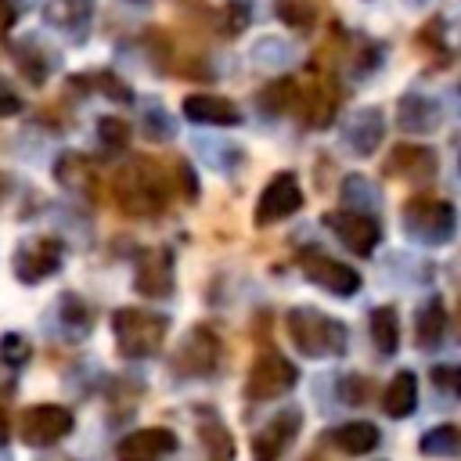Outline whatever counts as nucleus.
<instances>
[{"mask_svg": "<svg viewBox=\"0 0 461 461\" xmlns=\"http://www.w3.org/2000/svg\"><path fill=\"white\" fill-rule=\"evenodd\" d=\"M285 324H288V335H292V342H295V349L303 357L324 360V357H342L346 353V342H349L346 324L328 317V313H321V310H313V306L288 310Z\"/></svg>", "mask_w": 461, "mask_h": 461, "instance_id": "f257e3e1", "label": "nucleus"}, {"mask_svg": "<svg viewBox=\"0 0 461 461\" xmlns=\"http://www.w3.org/2000/svg\"><path fill=\"white\" fill-rule=\"evenodd\" d=\"M115 202L130 216H155L166 205V184L151 158H133L115 176Z\"/></svg>", "mask_w": 461, "mask_h": 461, "instance_id": "f03ea898", "label": "nucleus"}, {"mask_svg": "<svg viewBox=\"0 0 461 461\" xmlns=\"http://www.w3.org/2000/svg\"><path fill=\"white\" fill-rule=\"evenodd\" d=\"M166 331H169V321H166L162 313H151V310H140V306H122V310H115V317H112L115 346H119V353L130 357V360H140V357L158 353Z\"/></svg>", "mask_w": 461, "mask_h": 461, "instance_id": "7ed1b4c3", "label": "nucleus"}, {"mask_svg": "<svg viewBox=\"0 0 461 461\" xmlns=\"http://www.w3.org/2000/svg\"><path fill=\"white\" fill-rule=\"evenodd\" d=\"M400 220H403V230L421 245H443L454 238V227H457V212L443 198H411Z\"/></svg>", "mask_w": 461, "mask_h": 461, "instance_id": "20e7f679", "label": "nucleus"}, {"mask_svg": "<svg viewBox=\"0 0 461 461\" xmlns=\"http://www.w3.org/2000/svg\"><path fill=\"white\" fill-rule=\"evenodd\" d=\"M295 382H299V371H295V364H292L288 357H281V353H263V357H256V364L249 367L245 400H252V403L277 400V396H285Z\"/></svg>", "mask_w": 461, "mask_h": 461, "instance_id": "39448f33", "label": "nucleus"}, {"mask_svg": "<svg viewBox=\"0 0 461 461\" xmlns=\"http://www.w3.org/2000/svg\"><path fill=\"white\" fill-rule=\"evenodd\" d=\"M72 425H76V418H72L68 407H61V403H36V407L22 411L18 436L29 447H54L58 439H65L72 432Z\"/></svg>", "mask_w": 461, "mask_h": 461, "instance_id": "423d86ee", "label": "nucleus"}, {"mask_svg": "<svg viewBox=\"0 0 461 461\" xmlns=\"http://www.w3.org/2000/svg\"><path fill=\"white\" fill-rule=\"evenodd\" d=\"M299 270H303L306 281H313L317 288H324V292H331V295H342V299L360 288V274H357L349 263L331 259V256L321 252V249H303V252H299Z\"/></svg>", "mask_w": 461, "mask_h": 461, "instance_id": "0eeeda50", "label": "nucleus"}, {"mask_svg": "<svg viewBox=\"0 0 461 461\" xmlns=\"http://www.w3.org/2000/svg\"><path fill=\"white\" fill-rule=\"evenodd\" d=\"M216 360H220V339L209 328H202V324L191 328L180 339L176 353H173V367L184 378H205V375H212Z\"/></svg>", "mask_w": 461, "mask_h": 461, "instance_id": "6e6552de", "label": "nucleus"}, {"mask_svg": "<svg viewBox=\"0 0 461 461\" xmlns=\"http://www.w3.org/2000/svg\"><path fill=\"white\" fill-rule=\"evenodd\" d=\"M14 277L22 285H36L61 267V241L58 238H25L14 252Z\"/></svg>", "mask_w": 461, "mask_h": 461, "instance_id": "1a4fd4ad", "label": "nucleus"}, {"mask_svg": "<svg viewBox=\"0 0 461 461\" xmlns=\"http://www.w3.org/2000/svg\"><path fill=\"white\" fill-rule=\"evenodd\" d=\"M299 205H303V187H299L295 173L285 169V173H277V176L263 187V194H259V202H256V227L281 223V220L292 216Z\"/></svg>", "mask_w": 461, "mask_h": 461, "instance_id": "9d476101", "label": "nucleus"}, {"mask_svg": "<svg viewBox=\"0 0 461 461\" xmlns=\"http://www.w3.org/2000/svg\"><path fill=\"white\" fill-rule=\"evenodd\" d=\"M133 288L140 295H151V299H166L173 292V256L169 249H140L137 252V263H133Z\"/></svg>", "mask_w": 461, "mask_h": 461, "instance_id": "9b49d317", "label": "nucleus"}, {"mask_svg": "<svg viewBox=\"0 0 461 461\" xmlns=\"http://www.w3.org/2000/svg\"><path fill=\"white\" fill-rule=\"evenodd\" d=\"M299 425H303V414H299L295 407L277 411V414L252 436V461H277V457L292 447Z\"/></svg>", "mask_w": 461, "mask_h": 461, "instance_id": "f8f14e48", "label": "nucleus"}, {"mask_svg": "<svg viewBox=\"0 0 461 461\" xmlns=\"http://www.w3.org/2000/svg\"><path fill=\"white\" fill-rule=\"evenodd\" d=\"M324 223L335 230V238H339L353 256H371L375 245H378V238H382L378 223H375L367 212H346V209H339V212H328Z\"/></svg>", "mask_w": 461, "mask_h": 461, "instance_id": "ddd939ff", "label": "nucleus"}, {"mask_svg": "<svg viewBox=\"0 0 461 461\" xmlns=\"http://www.w3.org/2000/svg\"><path fill=\"white\" fill-rule=\"evenodd\" d=\"M176 450V436L169 429H133L115 443V461H158Z\"/></svg>", "mask_w": 461, "mask_h": 461, "instance_id": "4468645a", "label": "nucleus"}, {"mask_svg": "<svg viewBox=\"0 0 461 461\" xmlns=\"http://www.w3.org/2000/svg\"><path fill=\"white\" fill-rule=\"evenodd\" d=\"M180 108L191 122H205V126H238L241 122L238 104L227 97H216V94H187Z\"/></svg>", "mask_w": 461, "mask_h": 461, "instance_id": "2eb2a0df", "label": "nucleus"}, {"mask_svg": "<svg viewBox=\"0 0 461 461\" xmlns=\"http://www.w3.org/2000/svg\"><path fill=\"white\" fill-rule=\"evenodd\" d=\"M54 176L65 191H72L76 198H94L97 194V173H94V162L79 151H65L58 162H54Z\"/></svg>", "mask_w": 461, "mask_h": 461, "instance_id": "dca6fc26", "label": "nucleus"}, {"mask_svg": "<svg viewBox=\"0 0 461 461\" xmlns=\"http://www.w3.org/2000/svg\"><path fill=\"white\" fill-rule=\"evenodd\" d=\"M385 173L389 176H432L436 173V155L425 144H396L385 158Z\"/></svg>", "mask_w": 461, "mask_h": 461, "instance_id": "f3484780", "label": "nucleus"}, {"mask_svg": "<svg viewBox=\"0 0 461 461\" xmlns=\"http://www.w3.org/2000/svg\"><path fill=\"white\" fill-rule=\"evenodd\" d=\"M382 133H385L382 112H378V108H360V112L349 119V126H346V144H349V151H357V155H371V151L382 144Z\"/></svg>", "mask_w": 461, "mask_h": 461, "instance_id": "a211bd4d", "label": "nucleus"}, {"mask_svg": "<svg viewBox=\"0 0 461 461\" xmlns=\"http://www.w3.org/2000/svg\"><path fill=\"white\" fill-rule=\"evenodd\" d=\"M396 122L407 130V133H429L439 126V108L436 101L429 97H418V94H407L396 108Z\"/></svg>", "mask_w": 461, "mask_h": 461, "instance_id": "6ab92c4d", "label": "nucleus"}, {"mask_svg": "<svg viewBox=\"0 0 461 461\" xmlns=\"http://www.w3.org/2000/svg\"><path fill=\"white\" fill-rule=\"evenodd\" d=\"M414 407H418V378H414V371H396L393 382L385 385L382 411L389 418H407Z\"/></svg>", "mask_w": 461, "mask_h": 461, "instance_id": "aec40b11", "label": "nucleus"}, {"mask_svg": "<svg viewBox=\"0 0 461 461\" xmlns=\"http://www.w3.org/2000/svg\"><path fill=\"white\" fill-rule=\"evenodd\" d=\"M447 335V306L443 299H429L414 317V342L421 349H436Z\"/></svg>", "mask_w": 461, "mask_h": 461, "instance_id": "412c9836", "label": "nucleus"}, {"mask_svg": "<svg viewBox=\"0 0 461 461\" xmlns=\"http://www.w3.org/2000/svg\"><path fill=\"white\" fill-rule=\"evenodd\" d=\"M90 7H94L90 0H47L43 18H47L50 25L72 32V36H83V29H86V22H90Z\"/></svg>", "mask_w": 461, "mask_h": 461, "instance_id": "4be33fe9", "label": "nucleus"}, {"mask_svg": "<svg viewBox=\"0 0 461 461\" xmlns=\"http://www.w3.org/2000/svg\"><path fill=\"white\" fill-rule=\"evenodd\" d=\"M198 439H202L209 461H234V439H230L227 425H223L216 414H202V421H198Z\"/></svg>", "mask_w": 461, "mask_h": 461, "instance_id": "5701e85b", "label": "nucleus"}, {"mask_svg": "<svg viewBox=\"0 0 461 461\" xmlns=\"http://www.w3.org/2000/svg\"><path fill=\"white\" fill-rule=\"evenodd\" d=\"M378 429L371 425V421H346V425H339L335 432H331V443L342 450V454H367V450H375L378 447Z\"/></svg>", "mask_w": 461, "mask_h": 461, "instance_id": "b1692460", "label": "nucleus"}, {"mask_svg": "<svg viewBox=\"0 0 461 461\" xmlns=\"http://www.w3.org/2000/svg\"><path fill=\"white\" fill-rule=\"evenodd\" d=\"M371 339H375L378 353H396L400 324H396V310L393 306H375L371 310Z\"/></svg>", "mask_w": 461, "mask_h": 461, "instance_id": "393cba45", "label": "nucleus"}, {"mask_svg": "<svg viewBox=\"0 0 461 461\" xmlns=\"http://www.w3.org/2000/svg\"><path fill=\"white\" fill-rule=\"evenodd\" d=\"M418 450H421V454H429V457L457 454V450H461V432H457L454 425H436V429H429V432L421 436Z\"/></svg>", "mask_w": 461, "mask_h": 461, "instance_id": "a878e982", "label": "nucleus"}, {"mask_svg": "<svg viewBox=\"0 0 461 461\" xmlns=\"http://www.w3.org/2000/svg\"><path fill=\"white\" fill-rule=\"evenodd\" d=\"M274 11L292 29H310L313 18H317V4L313 0H274Z\"/></svg>", "mask_w": 461, "mask_h": 461, "instance_id": "bb28decb", "label": "nucleus"}, {"mask_svg": "<svg viewBox=\"0 0 461 461\" xmlns=\"http://www.w3.org/2000/svg\"><path fill=\"white\" fill-rule=\"evenodd\" d=\"M97 140L104 144L108 155H119V151L130 144V126H126L119 115H101V122H97Z\"/></svg>", "mask_w": 461, "mask_h": 461, "instance_id": "cd10ccee", "label": "nucleus"}, {"mask_svg": "<svg viewBox=\"0 0 461 461\" xmlns=\"http://www.w3.org/2000/svg\"><path fill=\"white\" fill-rule=\"evenodd\" d=\"M432 385L447 400H461V364H436L432 367Z\"/></svg>", "mask_w": 461, "mask_h": 461, "instance_id": "c85d7f7f", "label": "nucleus"}, {"mask_svg": "<svg viewBox=\"0 0 461 461\" xmlns=\"http://www.w3.org/2000/svg\"><path fill=\"white\" fill-rule=\"evenodd\" d=\"M292 101H295V83H292V79H277L274 86H267V90L259 94L263 112H285Z\"/></svg>", "mask_w": 461, "mask_h": 461, "instance_id": "c756f323", "label": "nucleus"}, {"mask_svg": "<svg viewBox=\"0 0 461 461\" xmlns=\"http://www.w3.org/2000/svg\"><path fill=\"white\" fill-rule=\"evenodd\" d=\"M29 342H25V335H18V331H7V335H0V360L14 371V367H22L25 360H29Z\"/></svg>", "mask_w": 461, "mask_h": 461, "instance_id": "7c9ffc66", "label": "nucleus"}, {"mask_svg": "<svg viewBox=\"0 0 461 461\" xmlns=\"http://www.w3.org/2000/svg\"><path fill=\"white\" fill-rule=\"evenodd\" d=\"M22 112V97L14 94V86L0 76V119H7V115H18Z\"/></svg>", "mask_w": 461, "mask_h": 461, "instance_id": "2f4dec72", "label": "nucleus"}, {"mask_svg": "<svg viewBox=\"0 0 461 461\" xmlns=\"http://www.w3.org/2000/svg\"><path fill=\"white\" fill-rule=\"evenodd\" d=\"M133 4H144V0H133Z\"/></svg>", "mask_w": 461, "mask_h": 461, "instance_id": "473e14b6", "label": "nucleus"}]
</instances>
